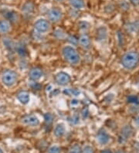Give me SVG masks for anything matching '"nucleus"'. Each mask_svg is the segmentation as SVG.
Returning a JSON list of instances; mask_svg holds the SVG:
<instances>
[{
	"label": "nucleus",
	"instance_id": "obj_1",
	"mask_svg": "<svg viewBox=\"0 0 139 153\" xmlns=\"http://www.w3.org/2000/svg\"><path fill=\"white\" fill-rule=\"evenodd\" d=\"M62 56L63 60L73 66H77L80 63L81 57L75 47L71 45H66L61 50Z\"/></svg>",
	"mask_w": 139,
	"mask_h": 153
},
{
	"label": "nucleus",
	"instance_id": "obj_2",
	"mask_svg": "<svg viewBox=\"0 0 139 153\" xmlns=\"http://www.w3.org/2000/svg\"><path fill=\"white\" fill-rule=\"evenodd\" d=\"M120 64L128 71L135 69L139 64V53L136 51H129L121 57Z\"/></svg>",
	"mask_w": 139,
	"mask_h": 153
},
{
	"label": "nucleus",
	"instance_id": "obj_3",
	"mask_svg": "<svg viewBox=\"0 0 139 153\" xmlns=\"http://www.w3.org/2000/svg\"><path fill=\"white\" fill-rule=\"evenodd\" d=\"M18 74L13 70H6L4 71L1 76L2 83L7 88H12L18 81Z\"/></svg>",
	"mask_w": 139,
	"mask_h": 153
},
{
	"label": "nucleus",
	"instance_id": "obj_4",
	"mask_svg": "<svg viewBox=\"0 0 139 153\" xmlns=\"http://www.w3.org/2000/svg\"><path fill=\"white\" fill-rule=\"evenodd\" d=\"M33 27L35 31L38 34H46L50 30L51 26L50 21L45 19H39L36 21Z\"/></svg>",
	"mask_w": 139,
	"mask_h": 153
},
{
	"label": "nucleus",
	"instance_id": "obj_5",
	"mask_svg": "<svg viewBox=\"0 0 139 153\" xmlns=\"http://www.w3.org/2000/svg\"><path fill=\"white\" fill-rule=\"evenodd\" d=\"M20 121L22 125L28 127H37L40 124L39 118L33 114H26L21 118Z\"/></svg>",
	"mask_w": 139,
	"mask_h": 153
},
{
	"label": "nucleus",
	"instance_id": "obj_6",
	"mask_svg": "<svg viewBox=\"0 0 139 153\" xmlns=\"http://www.w3.org/2000/svg\"><path fill=\"white\" fill-rule=\"evenodd\" d=\"M54 80L58 86L66 87L71 82V76L66 72L60 71L55 75Z\"/></svg>",
	"mask_w": 139,
	"mask_h": 153
},
{
	"label": "nucleus",
	"instance_id": "obj_7",
	"mask_svg": "<svg viewBox=\"0 0 139 153\" xmlns=\"http://www.w3.org/2000/svg\"><path fill=\"white\" fill-rule=\"evenodd\" d=\"M133 134V128L130 125H127L121 128L118 136V142L120 144H124L128 142Z\"/></svg>",
	"mask_w": 139,
	"mask_h": 153
},
{
	"label": "nucleus",
	"instance_id": "obj_8",
	"mask_svg": "<svg viewBox=\"0 0 139 153\" xmlns=\"http://www.w3.org/2000/svg\"><path fill=\"white\" fill-rule=\"evenodd\" d=\"M97 142L101 146H105L110 142L111 136L104 128H100L96 134Z\"/></svg>",
	"mask_w": 139,
	"mask_h": 153
},
{
	"label": "nucleus",
	"instance_id": "obj_9",
	"mask_svg": "<svg viewBox=\"0 0 139 153\" xmlns=\"http://www.w3.org/2000/svg\"><path fill=\"white\" fill-rule=\"evenodd\" d=\"M48 18L50 22L56 23L63 18V13L58 8H53L48 12Z\"/></svg>",
	"mask_w": 139,
	"mask_h": 153
},
{
	"label": "nucleus",
	"instance_id": "obj_10",
	"mask_svg": "<svg viewBox=\"0 0 139 153\" xmlns=\"http://www.w3.org/2000/svg\"><path fill=\"white\" fill-rule=\"evenodd\" d=\"M43 76V71L40 67H33L29 72V78L33 82H37Z\"/></svg>",
	"mask_w": 139,
	"mask_h": 153
},
{
	"label": "nucleus",
	"instance_id": "obj_11",
	"mask_svg": "<svg viewBox=\"0 0 139 153\" xmlns=\"http://www.w3.org/2000/svg\"><path fill=\"white\" fill-rule=\"evenodd\" d=\"M78 43L80 44V47H82L85 51H89L91 48V38L86 33H83L80 35V38L78 39Z\"/></svg>",
	"mask_w": 139,
	"mask_h": 153
},
{
	"label": "nucleus",
	"instance_id": "obj_12",
	"mask_svg": "<svg viewBox=\"0 0 139 153\" xmlns=\"http://www.w3.org/2000/svg\"><path fill=\"white\" fill-rule=\"evenodd\" d=\"M18 101L23 105H27L28 103L30 101V94L28 91H22L19 92L16 96Z\"/></svg>",
	"mask_w": 139,
	"mask_h": 153
},
{
	"label": "nucleus",
	"instance_id": "obj_13",
	"mask_svg": "<svg viewBox=\"0 0 139 153\" xmlns=\"http://www.w3.org/2000/svg\"><path fill=\"white\" fill-rule=\"evenodd\" d=\"M66 133V127L63 123H58L54 128V134L56 138H62Z\"/></svg>",
	"mask_w": 139,
	"mask_h": 153
},
{
	"label": "nucleus",
	"instance_id": "obj_14",
	"mask_svg": "<svg viewBox=\"0 0 139 153\" xmlns=\"http://www.w3.org/2000/svg\"><path fill=\"white\" fill-rule=\"evenodd\" d=\"M15 51L22 57H25L27 55V50L24 43L19 42L15 44Z\"/></svg>",
	"mask_w": 139,
	"mask_h": 153
},
{
	"label": "nucleus",
	"instance_id": "obj_15",
	"mask_svg": "<svg viewBox=\"0 0 139 153\" xmlns=\"http://www.w3.org/2000/svg\"><path fill=\"white\" fill-rule=\"evenodd\" d=\"M11 30V24L8 20L0 21V33H8Z\"/></svg>",
	"mask_w": 139,
	"mask_h": 153
},
{
	"label": "nucleus",
	"instance_id": "obj_16",
	"mask_svg": "<svg viewBox=\"0 0 139 153\" xmlns=\"http://www.w3.org/2000/svg\"><path fill=\"white\" fill-rule=\"evenodd\" d=\"M107 36H108V31L105 27L102 26L97 30V40H105L107 39Z\"/></svg>",
	"mask_w": 139,
	"mask_h": 153
},
{
	"label": "nucleus",
	"instance_id": "obj_17",
	"mask_svg": "<svg viewBox=\"0 0 139 153\" xmlns=\"http://www.w3.org/2000/svg\"><path fill=\"white\" fill-rule=\"evenodd\" d=\"M2 43H3L4 47L7 49L8 51H10V52H13L15 51V44L16 43L12 40L10 38H3L2 39Z\"/></svg>",
	"mask_w": 139,
	"mask_h": 153
},
{
	"label": "nucleus",
	"instance_id": "obj_18",
	"mask_svg": "<svg viewBox=\"0 0 139 153\" xmlns=\"http://www.w3.org/2000/svg\"><path fill=\"white\" fill-rule=\"evenodd\" d=\"M63 94L66 96H69V97H77L80 95V91L78 89L76 88H67L63 91Z\"/></svg>",
	"mask_w": 139,
	"mask_h": 153
},
{
	"label": "nucleus",
	"instance_id": "obj_19",
	"mask_svg": "<svg viewBox=\"0 0 139 153\" xmlns=\"http://www.w3.org/2000/svg\"><path fill=\"white\" fill-rule=\"evenodd\" d=\"M5 16L8 19L9 22H13L16 23L19 21V16L16 12L14 11H8L5 13Z\"/></svg>",
	"mask_w": 139,
	"mask_h": 153
},
{
	"label": "nucleus",
	"instance_id": "obj_20",
	"mask_svg": "<svg viewBox=\"0 0 139 153\" xmlns=\"http://www.w3.org/2000/svg\"><path fill=\"white\" fill-rule=\"evenodd\" d=\"M126 29L131 33H136L139 30V21H135L133 22H129L126 25Z\"/></svg>",
	"mask_w": 139,
	"mask_h": 153
},
{
	"label": "nucleus",
	"instance_id": "obj_21",
	"mask_svg": "<svg viewBox=\"0 0 139 153\" xmlns=\"http://www.w3.org/2000/svg\"><path fill=\"white\" fill-rule=\"evenodd\" d=\"M70 4L76 10H80L84 7V2L83 0H70Z\"/></svg>",
	"mask_w": 139,
	"mask_h": 153
},
{
	"label": "nucleus",
	"instance_id": "obj_22",
	"mask_svg": "<svg viewBox=\"0 0 139 153\" xmlns=\"http://www.w3.org/2000/svg\"><path fill=\"white\" fill-rule=\"evenodd\" d=\"M33 5L30 2H27V3L24 4L23 6H22V12L26 14H30L33 12Z\"/></svg>",
	"mask_w": 139,
	"mask_h": 153
},
{
	"label": "nucleus",
	"instance_id": "obj_23",
	"mask_svg": "<svg viewBox=\"0 0 139 153\" xmlns=\"http://www.w3.org/2000/svg\"><path fill=\"white\" fill-rule=\"evenodd\" d=\"M45 124H46V127H50L52 125L53 121H54V115L50 113H46L44 115Z\"/></svg>",
	"mask_w": 139,
	"mask_h": 153
},
{
	"label": "nucleus",
	"instance_id": "obj_24",
	"mask_svg": "<svg viewBox=\"0 0 139 153\" xmlns=\"http://www.w3.org/2000/svg\"><path fill=\"white\" fill-rule=\"evenodd\" d=\"M82 148L79 144H74L70 148L68 153H81Z\"/></svg>",
	"mask_w": 139,
	"mask_h": 153
},
{
	"label": "nucleus",
	"instance_id": "obj_25",
	"mask_svg": "<svg viewBox=\"0 0 139 153\" xmlns=\"http://www.w3.org/2000/svg\"><path fill=\"white\" fill-rule=\"evenodd\" d=\"M54 36H55V37H56L57 39H63L64 38L67 37V35L65 34V33L61 30H56L55 32H54Z\"/></svg>",
	"mask_w": 139,
	"mask_h": 153
},
{
	"label": "nucleus",
	"instance_id": "obj_26",
	"mask_svg": "<svg viewBox=\"0 0 139 153\" xmlns=\"http://www.w3.org/2000/svg\"><path fill=\"white\" fill-rule=\"evenodd\" d=\"M90 24L89 22H85V21H82L79 23V28L80 30H82L83 32H86L87 30H89Z\"/></svg>",
	"mask_w": 139,
	"mask_h": 153
},
{
	"label": "nucleus",
	"instance_id": "obj_27",
	"mask_svg": "<svg viewBox=\"0 0 139 153\" xmlns=\"http://www.w3.org/2000/svg\"><path fill=\"white\" fill-rule=\"evenodd\" d=\"M47 153H61V149L58 146H52L49 148Z\"/></svg>",
	"mask_w": 139,
	"mask_h": 153
},
{
	"label": "nucleus",
	"instance_id": "obj_28",
	"mask_svg": "<svg viewBox=\"0 0 139 153\" xmlns=\"http://www.w3.org/2000/svg\"><path fill=\"white\" fill-rule=\"evenodd\" d=\"M81 153H94V150L92 146H86L82 149Z\"/></svg>",
	"mask_w": 139,
	"mask_h": 153
},
{
	"label": "nucleus",
	"instance_id": "obj_29",
	"mask_svg": "<svg viewBox=\"0 0 139 153\" xmlns=\"http://www.w3.org/2000/svg\"><path fill=\"white\" fill-rule=\"evenodd\" d=\"M67 39L69 40V42H71V46H73V47H74V46H76L78 43V39H77L75 36H68V37H67Z\"/></svg>",
	"mask_w": 139,
	"mask_h": 153
},
{
	"label": "nucleus",
	"instance_id": "obj_30",
	"mask_svg": "<svg viewBox=\"0 0 139 153\" xmlns=\"http://www.w3.org/2000/svg\"><path fill=\"white\" fill-rule=\"evenodd\" d=\"M120 8H121L122 10H129L130 6H129V4H128L127 2H124V1H122V2H120Z\"/></svg>",
	"mask_w": 139,
	"mask_h": 153
},
{
	"label": "nucleus",
	"instance_id": "obj_31",
	"mask_svg": "<svg viewBox=\"0 0 139 153\" xmlns=\"http://www.w3.org/2000/svg\"><path fill=\"white\" fill-rule=\"evenodd\" d=\"M128 101H129L130 103H133V104H138V98L137 97H135V96H130L129 97H128Z\"/></svg>",
	"mask_w": 139,
	"mask_h": 153
},
{
	"label": "nucleus",
	"instance_id": "obj_32",
	"mask_svg": "<svg viewBox=\"0 0 139 153\" xmlns=\"http://www.w3.org/2000/svg\"><path fill=\"white\" fill-rule=\"evenodd\" d=\"M133 123L136 128H139V114L135 116V118H133Z\"/></svg>",
	"mask_w": 139,
	"mask_h": 153
},
{
	"label": "nucleus",
	"instance_id": "obj_33",
	"mask_svg": "<svg viewBox=\"0 0 139 153\" xmlns=\"http://www.w3.org/2000/svg\"><path fill=\"white\" fill-rule=\"evenodd\" d=\"M129 1L135 6H138L139 5V0H129Z\"/></svg>",
	"mask_w": 139,
	"mask_h": 153
},
{
	"label": "nucleus",
	"instance_id": "obj_34",
	"mask_svg": "<svg viewBox=\"0 0 139 153\" xmlns=\"http://www.w3.org/2000/svg\"><path fill=\"white\" fill-rule=\"evenodd\" d=\"M100 153H113L111 149H104L100 152Z\"/></svg>",
	"mask_w": 139,
	"mask_h": 153
},
{
	"label": "nucleus",
	"instance_id": "obj_35",
	"mask_svg": "<svg viewBox=\"0 0 139 153\" xmlns=\"http://www.w3.org/2000/svg\"><path fill=\"white\" fill-rule=\"evenodd\" d=\"M116 153H125V152H124L123 151H117Z\"/></svg>",
	"mask_w": 139,
	"mask_h": 153
},
{
	"label": "nucleus",
	"instance_id": "obj_36",
	"mask_svg": "<svg viewBox=\"0 0 139 153\" xmlns=\"http://www.w3.org/2000/svg\"><path fill=\"white\" fill-rule=\"evenodd\" d=\"M0 153H4L3 151H2V150L1 149H0Z\"/></svg>",
	"mask_w": 139,
	"mask_h": 153
},
{
	"label": "nucleus",
	"instance_id": "obj_37",
	"mask_svg": "<svg viewBox=\"0 0 139 153\" xmlns=\"http://www.w3.org/2000/svg\"><path fill=\"white\" fill-rule=\"evenodd\" d=\"M56 1H58V2H61V1H63V0H56Z\"/></svg>",
	"mask_w": 139,
	"mask_h": 153
}]
</instances>
